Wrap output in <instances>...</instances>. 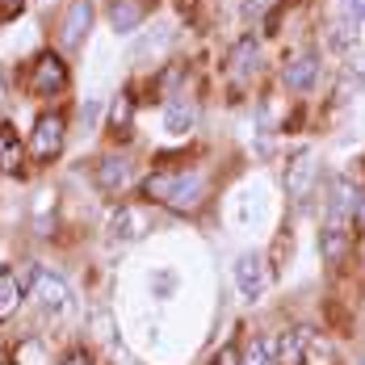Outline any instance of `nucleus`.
<instances>
[{"label":"nucleus","instance_id":"obj_10","mask_svg":"<svg viewBox=\"0 0 365 365\" xmlns=\"http://www.w3.org/2000/svg\"><path fill=\"white\" fill-rule=\"evenodd\" d=\"M193 126H197V110H193V101H185V97H173V101L164 106V135H173V139H185Z\"/></svg>","mask_w":365,"mask_h":365},{"label":"nucleus","instance_id":"obj_12","mask_svg":"<svg viewBox=\"0 0 365 365\" xmlns=\"http://www.w3.org/2000/svg\"><path fill=\"white\" fill-rule=\"evenodd\" d=\"M88 26H93V4L88 0H76L72 9H68V17H63V46L76 51L84 34H88Z\"/></svg>","mask_w":365,"mask_h":365},{"label":"nucleus","instance_id":"obj_5","mask_svg":"<svg viewBox=\"0 0 365 365\" xmlns=\"http://www.w3.org/2000/svg\"><path fill=\"white\" fill-rule=\"evenodd\" d=\"M30 88H34L38 97H55V93L68 88V68H63V59H59L55 51H42L34 59V68H30Z\"/></svg>","mask_w":365,"mask_h":365},{"label":"nucleus","instance_id":"obj_17","mask_svg":"<svg viewBox=\"0 0 365 365\" xmlns=\"http://www.w3.org/2000/svg\"><path fill=\"white\" fill-rule=\"evenodd\" d=\"M21 164V143L13 135V126H0V173H13Z\"/></svg>","mask_w":365,"mask_h":365},{"label":"nucleus","instance_id":"obj_24","mask_svg":"<svg viewBox=\"0 0 365 365\" xmlns=\"http://www.w3.org/2000/svg\"><path fill=\"white\" fill-rule=\"evenodd\" d=\"M344 13L357 17V21H365V0H344Z\"/></svg>","mask_w":365,"mask_h":365},{"label":"nucleus","instance_id":"obj_7","mask_svg":"<svg viewBox=\"0 0 365 365\" xmlns=\"http://www.w3.org/2000/svg\"><path fill=\"white\" fill-rule=\"evenodd\" d=\"M282 80H286L290 93H311V88L319 84V55H311V51L294 55L290 63L282 68Z\"/></svg>","mask_w":365,"mask_h":365},{"label":"nucleus","instance_id":"obj_25","mask_svg":"<svg viewBox=\"0 0 365 365\" xmlns=\"http://www.w3.org/2000/svg\"><path fill=\"white\" fill-rule=\"evenodd\" d=\"M357 227H365V189L357 193Z\"/></svg>","mask_w":365,"mask_h":365},{"label":"nucleus","instance_id":"obj_27","mask_svg":"<svg viewBox=\"0 0 365 365\" xmlns=\"http://www.w3.org/2000/svg\"><path fill=\"white\" fill-rule=\"evenodd\" d=\"M63 365H88V357H84V353H72V357H68Z\"/></svg>","mask_w":365,"mask_h":365},{"label":"nucleus","instance_id":"obj_23","mask_svg":"<svg viewBox=\"0 0 365 365\" xmlns=\"http://www.w3.org/2000/svg\"><path fill=\"white\" fill-rule=\"evenodd\" d=\"M26 9V0H0V21H13Z\"/></svg>","mask_w":365,"mask_h":365},{"label":"nucleus","instance_id":"obj_3","mask_svg":"<svg viewBox=\"0 0 365 365\" xmlns=\"http://www.w3.org/2000/svg\"><path fill=\"white\" fill-rule=\"evenodd\" d=\"M357 222V185L349 177H336L328 193V222L324 227H336V231H353Z\"/></svg>","mask_w":365,"mask_h":365},{"label":"nucleus","instance_id":"obj_15","mask_svg":"<svg viewBox=\"0 0 365 365\" xmlns=\"http://www.w3.org/2000/svg\"><path fill=\"white\" fill-rule=\"evenodd\" d=\"M17 307H21V282L13 277V269H9V264H0V324H4V319H13V315H17Z\"/></svg>","mask_w":365,"mask_h":365},{"label":"nucleus","instance_id":"obj_9","mask_svg":"<svg viewBox=\"0 0 365 365\" xmlns=\"http://www.w3.org/2000/svg\"><path fill=\"white\" fill-rule=\"evenodd\" d=\"M319 160H315V151H302V155H294L290 173H286V189H290L294 197H311V185L319 177V168H315Z\"/></svg>","mask_w":365,"mask_h":365},{"label":"nucleus","instance_id":"obj_1","mask_svg":"<svg viewBox=\"0 0 365 365\" xmlns=\"http://www.w3.org/2000/svg\"><path fill=\"white\" fill-rule=\"evenodd\" d=\"M26 294H30V302H34L46 319H68L76 311V290L68 286V277L55 273V269H46V264H30Z\"/></svg>","mask_w":365,"mask_h":365},{"label":"nucleus","instance_id":"obj_16","mask_svg":"<svg viewBox=\"0 0 365 365\" xmlns=\"http://www.w3.org/2000/svg\"><path fill=\"white\" fill-rule=\"evenodd\" d=\"M139 21H143V4L139 0H113L110 4V26L118 34H130Z\"/></svg>","mask_w":365,"mask_h":365},{"label":"nucleus","instance_id":"obj_2","mask_svg":"<svg viewBox=\"0 0 365 365\" xmlns=\"http://www.w3.org/2000/svg\"><path fill=\"white\" fill-rule=\"evenodd\" d=\"M147 197L164 202L168 210L189 215V210L202 206V197H206V181H202L197 173H160V177L147 181Z\"/></svg>","mask_w":365,"mask_h":365},{"label":"nucleus","instance_id":"obj_4","mask_svg":"<svg viewBox=\"0 0 365 365\" xmlns=\"http://www.w3.org/2000/svg\"><path fill=\"white\" fill-rule=\"evenodd\" d=\"M231 277H235V290H240V298H244V302H260V298H264V286H269L264 256H260V252H244L240 260H235Z\"/></svg>","mask_w":365,"mask_h":365},{"label":"nucleus","instance_id":"obj_19","mask_svg":"<svg viewBox=\"0 0 365 365\" xmlns=\"http://www.w3.org/2000/svg\"><path fill=\"white\" fill-rule=\"evenodd\" d=\"M349 248V231H336V227H324V260H340Z\"/></svg>","mask_w":365,"mask_h":365},{"label":"nucleus","instance_id":"obj_6","mask_svg":"<svg viewBox=\"0 0 365 365\" xmlns=\"http://www.w3.org/2000/svg\"><path fill=\"white\" fill-rule=\"evenodd\" d=\"M30 151L38 160H55L63 151V118L59 113H42L30 130Z\"/></svg>","mask_w":365,"mask_h":365},{"label":"nucleus","instance_id":"obj_11","mask_svg":"<svg viewBox=\"0 0 365 365\" xmlns=\"http://www.w3.org/2000/svg\"><path fill=\"white\" fill-rule=\"evenodd\" d=\"M357 30H361V21L357 17H349L344 9L331 17V26H328V51L331 55H344V51H353L357 46Z\"/></svg>","mask_w":365,"mask_h":365},{"label":"nucleus","instance_id":"obj_14","mask_svg":"<svg viewBox=\"0 0 365 365\" xmlns=\"http://www.w3.org/2000/svg\"><path fill=\"white\" fill-rule=\"evenodd\" d=\"M231 68H235V76H252L256 68H260V38L244 34L231 46Z\"/></svg>","mask_w":365,"mask_h":365},{"label":"nucleus","instance_id":"obj_18","mask_svg":"<svg viewBox=\"0 0 365 365\" xmlns=\"http://www.w3.org/2000/svg\"><path fill=\"white\" fill-rule=\"evenodd\" d=\"M240 365H277V349H273V340H252L248 353L240 357Z\"/></svg>","mask_w":365,"mask_h":365},{"label":"nucleus","instance_id":"obj_28","mask_svg":"<svg viewBox=\"0 0 365 365\" xmlns=\"http://www.w3.org/2000/svg\"><path fill=\"white\" fill-rule=\"evenodd\" d=\"M357 365H365V353H361V361H357Z\"/></svg>","mask_w":365,"mask_h":365},{"label":"nucleus","instance_id":"obj_21","mask_svg":"<svg viewBox=\"0 0 365 365\" xmlns=\"http://www.w3.org/2000/svg\"><path fill=\"white\" fill-rule=\"evenodd\" d=\"M130 113H135V106H130V97H118V101H113V118H110V130H113V135H122V130H126Z\"/></svg>","mask_w":365,"mask_h":365},{"label":"nucleus","instance_id":"obj_26","mask_svg":"<svg viewBox=\"0 0 365 365\" xmlns=\"http://www.w3.org/2000/svg\"><path fill=\"white\" fill-rule=\"evenodd\" d=\"M4 101H9V76L0 72V106H4Z\"/></svg>","mask_w":365,"mask_h":365},{"label":"nucleus","instance_id":"obj_8","mask_svg":"<svg viewBox=\"0 0 365 365\" xmlns=\"http://www.w3.org/2000/svg\"><path fill=\"white\" fill-rule=\"evenodd\" d=\"M130 155H122V151H110V155H101V164H97V189H106V193H118L122 185L130 181Z\"/></svg>","mask_w":365,"mask_h":365},{"label":"nucleus","instance_id":"obj_13","mask_svg":"<svg viewBox=\"0 0 365 365\" xmlns=\"http://www.w3.org/2000/svg\"><path fill=\"white\" fill-rule=\"evenodd\" d=\"M307 340H311V331H307V328H286V331H282V336L273 340V349H277V365H298V361H302Z\"/></svg>","mask_w":365,"mask_h":365},{"label":"nucleus","instance_id":"obj_22","mask_svg":"<svg viewBox=\"0 0 365 365\" xmlns=\"http://www.w3.org/2000/svg\"><path fill=\"white\" fill-rule=\"evenodd\" d=\"M269 9H273V0H240V17L244 21H260Z\"/></svg>","mask_w":365,"mask_h":365},{"label":"nucleus","instance_id":"obj_20","mask_svg":"<svg viewBox=\"0 0 365 365\" xmlns=\"http://www.w3.org/2000/svg\"><path fill=\"white\" fill-rule=\"evenodd\" d=\"M135 227H139V219H135L130 210H118L113 222H110V235H113V240H130V235H135Z\"/></svg>","mask_w":365,"mask_h":365}]
</instances>
